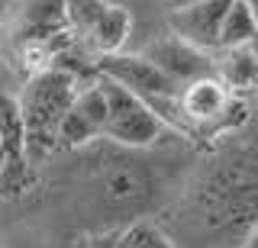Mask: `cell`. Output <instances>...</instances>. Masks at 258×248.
Here are the masks:
<instances>
[{
    "label": "cell",
    "mask_w": 258,
    "mask_h": 248,
    "mask_svg": "<svg viewBox=\"0 0 258 248\" xmlns=\"http://www.w3.org/2000/svg\"><path fill=\"white\" fill-rule=\"evenodd\" d=\"M242 248H258V222H255V229L248 232V238L242 242Z\"/></svg>",
    "instance_id": "obj_14"
},
{
    "label": "cell",
    "mask_w": 258,
    "mask_h": 248,
    "mask_svg": "<svg viewBox=\"0 0 258 248\" xmlns=\"http://www.w3.org/2000/svg\"><path fill=\"white\" fill-rule=\"evenodd\" d=\"M248 7H252V13H255V23H258V0H248ZM252 49L258 52V39H255V45H252Z\"/></svg>",
    "instance_id": "obj_15"
},
{
    "label": "cell",
    "mask_w": 258,
    "mask_h": 248,
    "mask_svg": "<svg viewBox=\"0 0 258 248\" xmlns=\"http://www.w3.org/2000/svg\"><path fill=\"white\" fill-rule=\"evenodd\" d=\"M103 123H107V100H103L100 84L91 81V84L78 87L75 103L61 116L58 132H55V148L87 145L91 139H97L103 132Z\"/></svg>",
    "instance_id": "obj_6"
},
{
    "label": "cell",
    "mask_w": 258,
    "mask_h": 248,
    "mask_svg": "<svg viewBox=\"0 0 258 248\" xmlns=\"http://www.w3.org/2000/svg\"><path fill=\"white\" fill-rule=\"evenodd\" d=\"M190 210L213 245L242 248L258 222V148L220 151L194 184Z\"/></svg>",
    "instance_id": "obj_1"
},
{
    "label": "cell",
    "mask_w": 258,
    "mask_h": 248,
    "mask_svg": "<svg viewBox=\"0 0 258 248\" xmlns=\"http://www.w3.org/2000/svg\"><path fill=\"white\" fill-rule=\"evenodd\" d=\"M229 4L232 0H200V4H190V7H177L168 17L171 33L184 42H190L194 49L213 55L220 49V26Z\"/></svg>",
    "instance_id": "obj_8"
},
{
    "label": "cell",
    "mask_w": 258,
    "mask_h": 248,
    "mask_svg": "<svg viewBox=\"0 0 258 248\" xmlns=\"http://www.w3.org/2000/svg\"><path fill=\"white\" fill-rule=\"evenodd\" d=\"M213 74L229 94L236 91H252L258 84V52L248 49H223L213 52Z\"/></svg>",
    "instance_id": "obj_10"
},
{
    "label": "cell",
    "mask_w": 258,
    "mask_h": 248,
    "mask_svg": "<svg viewBox=\"0 0 258 248\" xmlns=\"http://www.w3.org/2000/svg\"><path fill=\"white\" fill-rule=\"evenodd\" d=\"M94 68H97V77H107V81L126 87L129 94L142 97L145 103L161 97H177V91H181L145 55H123V52L100 55V58H94Z\"/></svg>",
    "instance_id": "obj_5"
},
{
    "label": "cell",
    "mask_w": 258,
    "mask_h": 248,
    "mask_svg": "<svg viewBox=\"0 0 258 248\" xmlns=\"http://www.w3.org/2000/svg\"><path fill=\"white\" fill-rule=\"evenodd\" d=\"M113 248H177V245L152 222H133L129 229L116 232Z\"/></svg>",
    "instance_id": "obj_12"
},
{
    "label": "cell",
    "mask_w": 258,
    "mask_h": 248,
    "mask_svg": "<svg viewBox=\"0 0 258 248\" xmlns=\"http://www.w3.org/2000/svg\"><path fill=\"white\" fill-rule=\"evenodd\" d=\"M78 81L61 68H48L39 74L26 77V87L20 91V119H23V135H26V155L42 158L45 151L55 148V132H58L61 116L75 103Z\"/></svg>",
    "instance_id": "obj_2"
},
{
    "label": "cell",
    "mask_w": 258,
    "mask_h": 248,
    "mask_svg": "<svg viewBox=\"0 0 258 248\" xmlns=\"http://www.w3.org/2000/svg\"><path fill=\"white\" fill-rule=\"evenodd\" d=\"M68 33L64 0H10L0 23V42L16 52L29 42H48Z\"/></svg>",
    "instance_id": "obj_4"
},
{
    "label": "cell",
    "mask_w": 258,
    "mask_h": 248,
    "mask_svg": "<svg viewBox=\"0 0 258 248\" xmlns=\"http://www.w3.org/2000/svg\"><path fill=\"white\" fill-rule=\"evenodd\" d=\"M142 55L168 77V81H174L177 87L197 81V77L213 74V55L194 49L190 42L177 39L174 33L171 36H161V39H155V42H149Z\"/></svg>",
    "instance_id": "obj_7"
},
{
    "label": "cell",
    "mask_w": 258,
    "mask_h": 248,
    "mask_svg": "<svg viewBox=\"0 0 258 248\" xmlns=\"http://www.w3.org/2000/svg\"><path fill=\"white\" fill-rule=\"evenodd\" d=\"M190 4H200V0H171V10H177V7H190Z\"/></svg>",
    "instance_id": "obj_16"
},
{
    "label": "cell",
    "mask_w": 258,
    "mask_h": 248,
    "mask_svg": "<svg viewBox=\"0 0 258 248\" xmlns=\"http://www.w3.org/2000/svg\"><path fill=\"white\" fill-rule=\"evenodd\" d=\"M97 84H100L103 100H107V123H103L100 135L129 148H145L165 132V123L152 113V107L142 97L129 94L126 87L113 84L107 77H97Z\"/></svg>",
    "instance_id": "obj_3"
},
{
    "label": "cell",
    "mask_w": 258,
    "mask_h": 248,
    "mask_svg": "<svg viewBox=\"0 0 258 248\" xmlns=\"http://www.w3.org/2000/svg\"><path fill=\"white\" fill-rule=\"evenodd\" d=\"M113 238H116V235H103V238H94V242H87V248H113Z\"/></svg>",
    "instance_id": "obj_13"
},
{
    "label": "cell",
    "mask_w": 258,
    "mask_h": 248,
    "mask_svg": "<svg viewBox=\"0 0 258 248\" xmlns=\"http://www.w3.org/2000/svg\"><path fill=\"white\" fill-rule=\"evenodd\" d=\"M4 168H7V155H4V148H0V178H4Z\"/></svg>",
    "instance_id": "obj_17"
},
{
    "label": "cell",
    "mask_w": 258,
    "mask_h": 248,
    "mask_svg": "<svg viewBox=\"0 0 258 248\" xmlns=\"http://www.w3.org/2000/svg\"><path fill=\"white\" fill-rule=\"evenodd\" d=\"M258 39V23H255V13L248 7V0H232L229 10L223 17V26H220V49H248L255 45Z\"/></svg>",
    "instance_id": "obj_11"
},
{
    "label": "cell",
    "mask_w": 258,
    "mask_h": 248,
    "mask_svg": "<svg viewBox=\"0 0 258 248\" xmlns=\"http://www.w3.org/2000/svg\"><path fill=\"white\" fill-rule=\"evenodd\" d=\"M129 29H133V17H129V10L119 7V4H110L107 10L100 13V20H97L94 26L78 39V45L91 55V58L113 55V52H119L126 45Z\"/></svg>",
    "instance_id": "obj_9"
}]
</instances>
